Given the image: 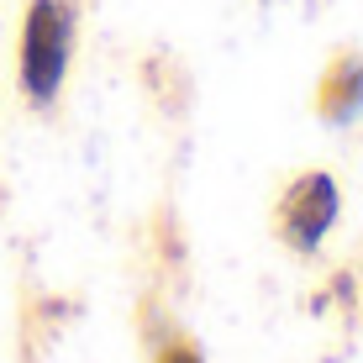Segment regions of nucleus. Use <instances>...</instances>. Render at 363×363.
<instances>
[{
    "mask_svg": "<svg viewBox=\"0 0 363 363\" xmlns=\"http://www.w3.org/2000/svg\"><path fill=\"white\" fill-rule=\"evenodd\" d=\"M74 27H79V0H32L27 32H21V90L32 106H48L64 84Z\"/></svg>",
    "mask_w": 363,
    "mask_h": 363,
    "instance_id": "1",
    "label": "nucleus"
},
{
    "mask_svg": "<svg viewBox=\"0 0 363 363\" xmlns=\"http://www.w3.org/2000/svg\"><path fill=\"white\" fill-rule=\"evenodd\" d=\"M337 206H342V200H337L332 174H300L279 200V237L295 253H316L321 237H327L332 221H337Z\"/></svg>",
    "mask_w": 363,
    "mask_h": 363,
    "instance_id": "2",
    "label": "nucleus"
},
{
    "mask_svg": "<svg viewBox=\"0 0 363 363\" xmlns=\"http://www.w3.org/2000/svg\"><path fill=\"white\" fill-rule=\"evenodd\" d=\"M358 111H363V58H337L321 79V116L342 127Z\"/></svg>",
    "mask_w": 363,
    "mask_h": 363,
    "instance_id": "3",
    "label": "nucleus"
},
{
    "mask_svg": "<svg viewBox=\"0 0 363 363\" xmlns=\"http://www.w3.org/2000/svg\"><path fill=\"white\" fill-rule=\"evenodd\" d=\"M158 363H206V358H200L195 347H184V342H179V347H169V353L158 358Z\"/></svg>",
    "mask_w": 363,
    "mask_h": 363,
    "instance_id": "4",
    "label": "nucleus"
}]
</instances>
